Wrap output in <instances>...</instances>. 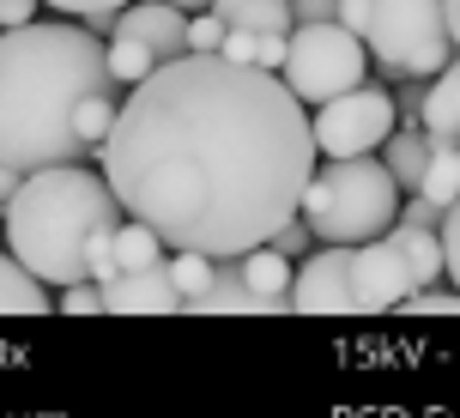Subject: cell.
Masks as SVG:
<instances>
[{"label": "cell", "mask_w": 460, "mask_h": 418, "mask_svg": "<svg viewBox=\"0 0 460 418\" xmlns=\"http://www.w3.org/2000/svg\"><path fill=\"white\" fill-rule=\"evenodd\" d=\"M369 73V49L358 31H345L340 19L322 24H291V49H285V85L303 103H327V97L364 85Z\"/></svg>", "instance_id": "cell-6"}, {"label": "cell", "mask_w": 460, "mask_h": 418, "mask_svg": "<svg viewBox=\"0 0 460 418\" xmlns=\"http://www.w3.org/2000/svg\"><path fill=\"white\" fill-rule=\"evenodd\" d=\"M448 31H455V55H460V0H448Z\"/></svg>", "instance_id": "cell-37"}, {"label": "cell", "mask_w": 460, "mask_h": 418, "mask_svg": "<svg viewBox=\"0 0 460 418\" xmlns=\"http://www.w3.org/2000/svg\"><path fill=\"white\" fill-rule=\"evenodd\" d=\"M212 13L243 31H291V0H212Z\"/></svg>", "instance_id": "cell-18"}, {"label": "cell", "mask_w": 460, "mask_h": 418, "mask_svg": "<svg viewBox=\"0 0 460 418\" xmlns=\"http://www.w3.org/2000/svg\"><path fill=\"white\" fill-rule=\"evenodd\" d=\"M394 121H400L394 92H382V85H351V92L315 103L309 128H315V152L322 158H358V152H382Z\"/></svg>", "instance_id": "cell-7"}, {"label": "cell", "mask_w": 460, "mask_h": 418, "mask_svg": "<svg viewBox=\"0 0 460 418\" xmlns=\"http://www.w3.org/2000/svg\"><path fill=\"white\" fill-rule=\"evenodd\" d=\"M55 303H49L43 279L31 273L19 255H0V316H49Z\"/></svg>", "instance_id": "cell-16"}, {"label": "cell", "mask_w": 460, "mask_h": 418, "mask_svg": "<svg viewBox=\"0 0 460 418\" xmlns=\"http://www.w3.org/2000/svg\"><path fill=\"white\" fill-rule=\"evenodd\" d=\"M394 236H400V249H406V261H412L418 285H437V279L448 273V261H442V231H424V225H394Z\"/></svg>", "instance_id": "cell-19"}, {"label": "cell", "mask_w": 460, "mask_h": 418, "mask_svg": "<svg viewBox=\"0 0 460 418\" xmlns=\"http://www.w3.org/2000/svg\"><path fill=\"white\" fill-rule=\"evenodd\" d=\"M61 309H67V316H97V309H103V285H92V279H73L67 291H61Z\"/></svg>", "instance_id": "cell-27"}, {"label": "cell", "mask_w": 460, "mask_h": 418, "mask_svg": "<svg viewBox=\"0 0 460 418\" xmlns=\"http://www.w3.org/2000/svg\"><path fill=\"white\" fill-rule=\"evenodd\" d=\"M291 309L297 316H351V243H327L291 273Z\"/></svg>", "instance_id": "cell-9"}, {"label": "cell", "mask_w": 460, "mask_h": 418, "mask_svg": "<svg viewBox=\"0 0 460 418\" xmlns=\"http://www.w3.org/2000/svg\"><path fill=\"white\" fill-rule=\"evenodd\" d=\"M333 19H340L345 31H358V37H364V24H369V0H340V13H333Z\"/></svg>", "instance_id": "cell-34"}, {"label": "cell", "mask_w": 460, "mask_h": 418, "mask_svg": "<svg viewBox=\"0 0 460 418\" xmlns=\"http://www.w3.org/2000/svg\"><path fill=\"white\" fill-rule=\"evenodd\" d=\"M182 309H188V316H279L261 291H249V285H243V267H230V261H218L212 285L200 291V298H188Z\"/></svg>", "instance_id": "cell-12"}, {"label": "cell", "mask_w": 460, "mask_h": 418, "mask_svg": "<svg viewBox=\"0 0 460 418\" xmlns=\"http://www.w3.org/2000/svg\"><path fill=\"white\" fill-rule=\"evenodd\" d=\"M115 261H121V273H134V267H158L164 261V236L146 225V218H121L115 225Z\"/></svg>", "instance_id": "cell-20"}, {"label": "cell", "mask_w": 460, "mask_h": 418, "mask_svg": "<svg viewBox=\"0 0 460 418\" xmlns=\"http://www.w3.org/2000/svg\"><path fill=\"white\" fill-rule=\"evenodd\" d=\"M164 267H170V279H176L182 303H188V298H200V291L212 285V273H218V261L200 255V249H176V255H164Z\"/></svg>", "instance_id": "cell-22"}, {"label": "cell", "mask_w": 460, "mask_h": 418, "mask_svg": "<svg viewBox=\"0 0 460 418\" xmlns=\"http://www.w3.org/2000/svg\"><path fill=\"white\" fill-rule=\"evenodd\" d=\"M430 146H437V139L424 134V128H394V134L382 139V164L394 170V182L406 188V194H418V182H424V164H430Z\"/></svg>", "instance_id": "cell-15"}, {"label": "cell", "mask_w": 460, "mask_h": 418, "mask_svg": "<svg viewBox=\"0 0 460 418\" xmlns=\"http://www.w3.org/2000/svg\"><path fill=\"white\" fill-rule=\"evenodd\" d=\"M103 61H110V79L121 85V92H134L139 79H146V73L158 67V55H152V49L139 43V37H121V31H115L110 43H103Z\"/></svg>", "instance_id": "cell-21"}, {"label": "cell", "mask_w": 460, "mask_h": 418, "mask_svg": "<svg viewBox=\"0 0 460 418\" xmlns=\"http://www.w3.org/2000/svg\"><path fill=\"white\" fill-rule=\"evenodd\" d=\"M218 55H225V61H254V31H243V24H225V43H218Z\"/></svg>", "instance_id": "cell-30"}, {"label": "cell", "mask_w": 460, "mask_h": 418, "mask_svg": "<svg viewBox=\"0 0 460 418\" xmlns=\"http://www.w3.org/2000/svg\"><path fill=\"white\" fill-rule=\"evenodd\" d=\"M121 218L128 212L103 176H92L85 164H49L31 170L6 200V243L43 285H73L85 279L92 243L110 236Z\"/></svg>", "instance_id": "cell-3"}, {"label": "cell", "mask_w": 460, "mask_h": 418, "mask_svg": "<svg viewBox=\"0 0 460 418\" xmlns=\"http://www.w3.org/2000/svg\"><path fill=\"white\" fill-rule=\"evenodd\" d=\"M400 309H406V316H460V291H430V285H418Z\"/></svg>", "instance_id": "cell-24"}, {"label": "cell", "mask_w": 460, "mask_h": 418, "mask_svg": "<svg viewBox=\"0 0 460 418\" xmlns=\"http://www.w3.org/2000/svg\"><path fill=\"white\" fill-rule=\"evenodd\" d=\"M19 182H24V170H13V164H0V200H13V194H19Z\"/></svg>", "instance_id": "cell-35"}, {"label": "cell", "mask_w": 460, "mask_h": 418, "mask_svg": "<svg viewBox=\"0 0 460 418\" xmlns=\"http://www.w3.org/2000/svg\"><path fill=\"white\" fill-rule=\"evenodd\" d=\"M55 13H67V19H85V13H121L128 0H43Z\"/></svg>", "instance_id": "cell-31"}, {"label": "cell", "mask_w": 460, "mask_h": 418, "mask_svg": "<svg viewBox=\"0 0 460 418\" xmlns=\"http://www.w3.org/2000/svg\"><path fill=\"white\" fill-rule=\"evenodd\" d=\"M115 31H121V37H139L158 61L188 55V13L170 6V0H128V6L115 13Z\"/></svg>", "instance_id": "cell-11"}, {"label": "cell", "mask_w": 460, "mask_h": 418, "mask_svg": "<svg viewBox=\"0 0 460 418\" xmlns=\"http://www.w3.org/2000/svg\"><path fill=\"white\" fill-rule=\"evenodd\" d=\"M267 243H273L279 255H303V249H309V243H315V231H309V225H303V212H297V218H285V225H279V231L267 236Z\"/></svg>", "instance_id": "cell-28"}, {"label": "cell", "mask_w": 460, "mask_h": 418, "mask_svg": "<svg viewBox=\"0 0 460 418\" xmlns=\"http://www.w3.org/2000/svg\"><path fill=\"white\" fill-rule=\"evenodd\" d=\"M103 309L110 316H176L182 309V291H176V279L170 267H134V273H115L103 285Z\"/></svg>", "instance_id": "cell-10"}, {"label": "cell", "mask_w": 460, "mask_h": 418, "mask_svg": "<svg viewBox=\"0 0 460 418\" xmlns=\"http://www.w3.org/2000/svg\"><path fill=\"white\" fill-rule=\"evenodd\" d=\"M37 19V0H0V31H13V24H31Z\"/></svg>", "instance_id": "cell-33"}, {"label": "cell", "mask_w": 460, "mask_h": 418, "mask_svg": "<svg viewBox=\"0 0 460 418\" xmlns=\"http://www.w3.org/2000/svg\"><path fill=\"white\" fill-rule=\"evenodd\" d=\"M394 225H424V231H442V207L430 194H400V218Z\"/></svg>", "instance_id": "cell-26"}, {"label": "cell", "mask_w": 460, "mask_h": 418, "mask_svg": "<svg viewBox=\"0 0 460 418\" xmlns=\"http://www.w3.org/2000/svg\"><path fill=\"white\" fill-rule=\"evenodd\" d=\"M218 43H225V19L212 6H200V19H188V49L194 55H218Z\"/></svg>", "instance_id": "cell-23"}, {"label": "cell", "mask_w": 460, "mask_h": 418, "mask_svg": "<svg viewBox=\"0 0 460 418\" xmlns=\"http://www.w3.org/2000/svg\"><path fill=\"white\" fill-rule=\"evenodd\" d=\"M121 85L110 79L103 43L85 24H13L0 31V164L49 170V164H85L79 103Z\"/></svg>", "instance_id": "cell-2"}, {"label": "cell", "mask_w": 460, "mask_h": 418, "mask_svg": "<svg viewBox=\"0 0 460 418\" xmlns=\"http://www.w3.org/2000/svg\"><path fill=\"white\" fill-rule=\"evenodd\" d=\"M333 13H340V0H291V19L297 24H322Z\"/></svg>", "instance_id": "cell-32"}, {"label": "cell", "mask_w": 460, "mask_h": 418, "mask_svg": "<svg viewBox=\"0 0 460 418\" xmlns=\"http://www.w3.org/2000/svg\"><path fill=\"white\" fill-rule=\"evenodd\" d=\"M243 261V285L249 291H261V298L273 303V309H291V255H279L273 243H254Z\"/></svg>", "instance_id": "cell-14"}, {"label": "cell", "mask_w": 460, "mask_h": 418, "mask_svg": "<svg viewBox=\"0 0 460 418\" xmlns=\"http://www.w3.org/2000/svg\"><path fill=\"white\" fill-rule=\"evenodd\" d=\"M364 49H376L382 73H430L437 79L455 61V31H448V0H369Z\"/></svg>", "instance_id": "cell-5"}, {"label": "cell", "mask_w": 460, "mask_h": 418, "mask_svg": "<svg viewBox=\"0 0 460 418\" xmlns=\"http://www.w3.org/2000/svg\"><path fill=\"white\" fill-rule=\"evenodd\" d=\"M170 6H182V13H200V6H212V0H170Z\"/></svg>", "instance_id": "cell-38"}, {"label": "cell", "mask_w": 460, "mask_h": 418, "mask_svg": "<svg viewBox=\"0 0 460 418\" xmlns=\"http://www.w3.org/2000/svg\"><path fill=\"white\" fill-rule=\"evenodd\" d=\"M97 158L121 212L164 249L236 261L297 218L322 152L285 73L188 49L121 97Z\"/></svg>", "instance_id": "cell-1"}, {"label": "cell", "mask_w": 460, "mask_h": 418, "mask_svg": "<svg viewBox=\"0 0 460 418\" xmlns=\"http://www.w3.org/2000/svg\"><path fill=\"white\" fill-rule=\"evenodd\" d=\"M85 31L92 37H115V13H85Z\"/></svg>", "instance_id": "cell-36"}, {"label": "cell", "mask_w": 460, "mask_h": 418, "mask_svg": "<svg viewBox=\"0 0 460 418\" xmlns=\"http://www.w3.org/2000/svg\"><path fill=\"white\" fill-rule=\"evenodd\" d=\"M412 291H418V273L394 231L369 236V243H351V309L382 316V309H400Z\"/></svg>", "instance_id": "cell-8"}, {"label": "cell", "mask_w": 460, "mask_h": 418, "mask_svg": "<svg viewBox=\"0 0 460 418\" xmlns=\"http://www.w3.org/2000/svg\"><path fill=\"white\" fill-rule=\"evenodd\" d=\"M442 261H448V279H455V291H460V200L442 212Z\"/></svg>", "instance_id": "cell-29"}, {"label": "cell", "mask_w": 460, "mask_h": 418, "mask_svg": "<svg viewBox=\"0 0 460 418\" xmlns=\"http://www.w3.org/2000/svg\"><path fill=\"white\" fill-rule=\"evenodd\" d=\"M418 121L430 139H460V55L437 73V85L418 97Z\"/></svg>", "instance_id": "cell-13"}, {"label": "cell", "mask_w": 460, "mask_h": 418, "mask_svg": "<svg viewBox=\"0 0 460 418\" xmlns=\"http://www.w3.org/2000/svg\"><path fill=\"white\" fill-rule=\"evenodd\" d=\"M418 194H430L442 212L460 200V146H455V139H437V146H430V164H424Z\"/></svg>", "instance_id": "cell-17"}, {"label": "cell", "mask_w": 460, "mask_h": 418, "mask_svg": "<svg viewBox=\"0 0 460 418\" xmlns=\"http://www.w3.org/2000/svg\"><path fill=\"white\" fill-rule=\"evenodd\" d=\"M285 49H291V31H254V67L285 73Z\"/></svg>", "instance_id": "cell-25"}, {"label": "cell", "mask_w": 460, "mask_h": 418, "mask_svg": "<svg viewBox=\"0 0 460 418\" xmlns=\"http://www.w3.org/2000/svg\"><path fill=\"white\" fill-rule=\"evenodd\" d=\"M400 194L406 188L394 182V170L376 152H358V158H327L309 188H303V225L315 231V243H369V236L394 231L400 218Z\"/></svg>", "instance_id": "cell-4"}]
</instances>
